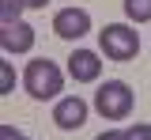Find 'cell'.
<instances>
[{"label": "cell", "instance_id": "obj_1", "mask_svg": "<svg viewBox=\"0 0 151 140\" xmlns=\"http://www.w3.org/2000/svg\"><path fill=\"white\" fill-rule=\"evenodd\" d=\"M23 87H27V95L38 99V102L57 99V95L64 91V72H60L49 57H38V61L27 64V72H23Z\"/></svg>", "mask_w": 151, "mask_h": 140}, {"label": "cell", "instance_id": "obj_2", "mask_svg": "<svg viewBox=\"0 0 151 140\" xmlns=\"http://www.w3.org/2000/svg\"><path fill=\"white\" fill-rule=\"evenodd\" d=\"M136 106V95L125 80H106L98 91H94V110L102 114L106 121H125Z\"/></svg>", "mask_w": 151, "mask_h": 140}, {"label": "cell", "instance_id": "obj_3", "mask_svg": "<svg viewBox=\"0 0 151 140\" xmlns=\"http://www.w3.org/2000/svg\"><path fill=\"white\" fill-rule=\"evenodd\" d=\"M98 45H102V53L110 61H132L140 53V34L132 30L129 23H110L106 30H98Z\"/></svg>", "mask_w": 151, "mask_h": 140}, {"label": "cell", "instance_id": "obj_4", "mask_svg": "<svg viewBox=\"0 0 151 140\" xmlns=\"http://www.w3.org/2000/svg\"><path fill=\"white\" fill-rule=\"evenodd\" d=\"M53 30H57V38H64V42H79L91 30V12L87 8H60L53 15Z\"/></svg>", "mask_w": 151, "mask_h": 140}, {"label": "cell", "instance_id": "obj_5", "mask_svg": "<svg viewBox=\"0 0 151 140\" xmlns=\"http://www.w3.org/2000/svg\"><path fill=\"white\" fill-rule=\"evenodd\" d=\"M87 110H91V106L79 99V95H64V99H57V106H53V121H57V129H64V133L83 129Z\"/></svg>", "mask_w": 151, "mask_h": 140}, {"label": "cell", "instance_id": "obj_6", "mask_svg": "<svg viewBox=\"0 0 151 140\" xmlns=\"http://www.w3.org/2000/svg\"><path fill=\"white\" fill-rule=\"evenodd\" d=\"M34 27L30 23H4V30H0V49L4 53H30L34 49Z\"/></svg>", "mask_w": 151, "mask_h": 140}, {"label": "cell", "instance_id": "obj_7", "mask_svg": "<svg viewBox=\"0 0 151 140\" xmlns=\"http://www.w3.org/2000/svg\"><path fill=\"white\" fill-rule=\"evenodd\" d=\"M68 76H72L76 83H94L98 76H102L98 53H94V49H76L72 57H68Z\"/></svg>", "mask_w": 151, "mask_h": 140}, {"label": "cell", "instance_id": "obj_8", "mask_svg": "<svg viewBox=\"0 0 151 140\" xmlns=\"http://www.w3.org/2000/svg\"><path fill=\"white\" fill-rule=\"evenodd\" d=\"M125 15L132 23H151V0H125Z\"/></svg>", "mask_w": 151, "mask_h": 140}, {"label": "cell", "instance_id": "obj_9", "mask_svg": "<svg viewBox=\"0 0 151 140\" xmlns=\"http://www.w3.org/2000/svg\"><path fill=\"white\" fill-rule=\"evenodd\" d=\"M23 8H27V0H0V19L4 23H19Z\"/></svg>", "mask_w": 151, "mask_h": 140}, {"label": "cell", "instance_id": "obj_10", "mask_svg": "<svg viewBox=\"0 0 151 140\" xmlns=\"http://www.w3.org/2000/svg\"><path fill=\"white\" fill-rule=\"evenodd\" d=\"M15 87V68H12V61H4L0 64V95H8Z\"/></svg>", "mask_w": 151, "mask_h": 140}, {"label": "cell", "instance_id": "obj_11", "mask_svg": "<svg viewBox=\"0 0 151 140\" xmlns=\"http://www.w3.org/2000/svg\"><path fill=\"white\" fill-rule=\"evenodd\" d=\"M125 133H129V140H151V125H140V121H136V125H129Z\"/></svg>", "mask_w": 151, "mask_h": 140}, {"label": "cell", "instance_id": "obj_12", "mask_svg": "<svg viewBox=\"0 0 151 140\" xmlns=\"http://www.w3.org/2000/svg\"><path fill=\"white\" fill-rule=\"evenodd\" d=\"M94 140H129V133L125 129H106V133H98Z\"/></svg>", "mask_w": 151, "mask_h": 140}, {"label": "cell", "instance_id": "obj_13", "mask_svg": "<svg viewBox=\"0 0 151 140\" xmlns=\"http://www.w3.org/2000/svg\"><path fill=\"white\" fill-rule=\"evenodd\" d=\"M0 140H23V136H19L12 125H0Z\"/></svg>", "mask_w": 151, "mask_h": 140}, {"label": "cell", "instance_id": "obj_14", "mask_svg": "<svg viewBox=\"0 0 151 140\" xmlns=\"http://www.w3.org/2000/svg\"><path fill=\"white\" fill-rule=\"evenodd\" d=\"M49 0H27V8H45Z\"/></svg>", "mask_w": 151, "mask_h": 140}, {"label": "cell", "instance_id": "obj_15", "mask_svg": "<svg viewBox=\"0 0 151 140\" xmlns=\"http://www.w3.org/2000/svg\"><path fill=\"white\" fill-rule=\"evenodd\" d=\"M23 140H27V136H23Z\"/></svg>", "mask_w": 151, "mask_h": 140}]
</instances>
